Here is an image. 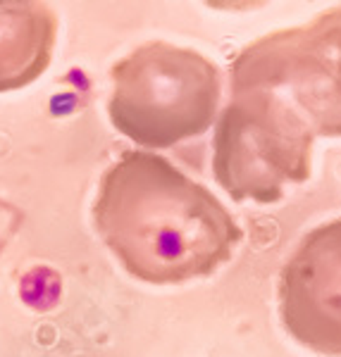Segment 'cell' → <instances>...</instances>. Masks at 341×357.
<instances>
[{
  "instance_id": "3957f363",
  "label": "cell",
  "mask_w": 341,
  "mask_h": 357,
  "mask_svg": "<svg viewBox=\"0 0 341 357\" xmlns=\"http://www.w3.org/2000/svg\"><path fill=\"white\" fill-rule=\"evenodd\" d=\"M313 131L273 91L234 93L212 136V172L232 200L270 205L289 183H303L313 167Z\"/></svg>"
},
{
  "instance_id": "5b68a950",
  "label": "cell",
  "mask_w": 341,
  "mask_h": 357,
  "mask_svg": "<svg viewBox=\"0 0 341 357\" xmlns=\"http://www.w3.org/2000/svg\"><path fill=\"white\" fill-rule=\"evenodd\" d=\"M280 321L298 345L341 357V220L298 241L277 284Z\"/></svg>"
},
{
  "instance_id": "8992f818",
  "label": "cell",
  "mask_w": 341,
  "mask_h": 357,
  "mask_svg": "<svg viewBox=\"0 0 341 357\" xmlns=\"http://www.w3.org/2000/svg\"><path fill=\"white\" fill-rule=\"evenodd\" d=\"M57 15L41 0H0V93L34 84L48 69Z\"/></svg>"
},
{
  "instance_id": "6da1fadb",
  "label": "cell",
  "mask_w": 341,
  "mask_h": 357,
  "mask_svg": "<svg viewBox=\"0 0 341 357\" xmlns=\"http://www.w3.org/2000/svg\"><path fill=\"white\" fill-rule=\"evenodd\" d=\"M91 217L124 272L150 286L215 274L244 238L210 188L150 151H126L108 167Z\"/></svg>"
},
{
  "instance_id": "7a4b0ae2",
  "label": "cell",
  "mask_w": 341,
  "mask_h": 357,
  "mask_svg": "<svg viewBox=\"0 0 341 357\" xmlns=\"http://www.w3.org/2000/svg\"><path fill=\"white\" fill-rule=\"evenodd\" d=\"M110 82V122L124 138L150 151L205 134L222 96L215 62L165 41H148L115 62Z\"/></svg>"
},
{
  "instance_id": "277c9868",
  "label": "cell",
  "mask_w": 341,
  "mask_h": 357,
  "mask_svg": "<svg viewBox=\"0 0 341 357\" xmlns=\"http://www.w3.org/2000/svg\"><path fill=\"white\" fill-rule=\"evenodd\" d=\"M229 82L232 93L273 91L313 136L341 138V5L248 43L232 60Z\"/></svg>"
}]
</instances>
